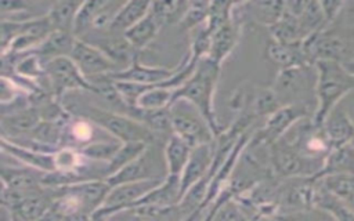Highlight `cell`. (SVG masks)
<instances>
[{
    "label": "cell",
    "mask_w": 354,
    "mask_h": 221,
    "mask_svg": "<svg viewBox=\"0 0 354 221\" xmlns=\"http://www.w3.org/2000/svg\"><path fill=\"white\" fill-rule=\"evenodd\" d=\"M214 159V142L202 144L192 148L191 156L180 175L181 199L183 196L196 185L210 171Z\"/></svg>",
    "instance_id": "cell-12"
},
{
    "label": "cell",
    "mask_w": 354,
    "mask_h": 221,
    "mask_svg": "<svg viewBox=\"0 0 354 221\" xmlns=\"http://www.w3.org/2000/svg\"><path fill=\"white\" fill-rule=\"evenodd\" d=\"M297 19L300 23L303 40L310 35L328 28L319 1H306V6Z\"/></svg>",
    "instance_id": "cell-31"
},
{
    "label": "cell",
    "mask_w": 354,
    "mask_h": 221,
    "mask_svg": "<svg viewBox=\"0 0 354 221\" xmlns=\"http://www.w3.org/2000/svg\"><path fill=\"white\" fill-rule=\"evenodd\" d=\"M220 72L221 65L216 64L209 57L203 58L196 65L191 77L183 86L174 90L173 99V104L177 99H187L188 102H191L203 115V117L212 127L214 138L223 131V127L220 126L214 110V94Z\"/></svg>",
    "instance_id": "cell-2"
},
{
    "label": "cell",
    "mask_w": 354,
    "mask_h": 221,
    "mask_svg": "<svg viewBox=\"0 0 354 221\" xmlns=\"http://www.w3.org/2000/svg\"><path fill=\"white\" fill-rule=\"evenodd\" d=\"M72 115L84 117L94 123L98 128L105 131L112 138L120 142H166L167 140L160 138L155 133H152L148 127L137 122L136 119L105 109L93 102H73L65 106Z\"/></svg>",
    "instance_id": "cell-1"
},
{
    "label": "cell",
    "mask_w": 354,
    "mask_h": 221,
    "mask_svg": "<svg viewBox=\"0 0 354 221\" xmlns=\"http://www.w3.org/2000/svg\"><path fill=\"white\" fill-rule=\"evenodd\" d=\"M346 203H347V206H348V207H350V209L354 211V196H353L351 199H348Z\"/></svg>",
    "instance_id": "cell-41"
},
{
    "label": "cell",
    "mask_w": 354,
    "mask_h": 221,
    "mask_svg": "<svg viewBox=\"0 0 354 221\" xmlns=\"http://www.w3.org/2000/svg\"><path fill=\"white\" fill-rule=\"evenodd\" d=\"M149 144L145 142H124L113 156V159L105 164V180L127 166L136 157H138Z\"/></svg>",
    "instance_id": "cell-33"
},
{
    "label": "cell",
    "mask_w": 354,
    "mask_h": 221,
    "mask_svg": "<svg viewBox=\"0 0 354 221\" xmlns=\"http://www.w3.org/2000/svg\"><path fill=\"white\" fill-rule=\"evenodd\" d=\"M44 75L48 93L58 99L69 91H94V86L82 75L71 57H59L46 62Z\"/></svg>",
    "instance_id": "cell-8"
},
{
    "label": "cell",
    "mask_w": 354,
    "mask_h": 221,
    "mask_svg": "<svg viewBox=\"0 0 354 221\" xmlns=\"http://www.w3.org/2000/svg\"><path fill=\"white\" fill-rule=\"evenodd\" d=\"M151 1H142V0H133L126 1L122 4L116 15L113 17L109 30L116 33H126L130 28H133L137 22H140L147 14L149 12Z\"/></svg>",
    "instance_id": "cell-23"
},
{
    "label": "cell",
    "mask_w": 354,
    "mask_h": 221,
    "mask_svg": "<svg viewBox=\"0 0 354 221\" xmlns=\"http://www.w3.org/2000/svg\"><path fill=\"white\" fill-rule=\"evenodd\" d=\"M266 57L279 69L295 66H313L304 52L301 41L279 43L271 40L266 47Z\"/></svg>",
    "instance_id": "cell-18"
},
{
    "label": "cell",
    "mask_w": 354,
    "mask_h": 221,
    "mask_svg": "<svg viewBox=\"0 0 354 221\" xmlns=\"http://www.w3.org/2000/svg\"><path fill=\"white\" fill-rule=\"evenodd\" d=\"M1 149L3 152H7L11 157L18 160L19 164L44 171V173H55L57 164H55V153L48 152H40L30 148H25L21 145H17L6 138H1Z\"/></svg>",
    "instance_id": "cell-17"
},
{
    "label": "cell",
    "mask_w": 354,
    "mask_h": 221,
    "mask_svg": "<svg viewBox=\"0 0 354 221\" xmlns=\"http://www.w3.org/2000/svg\"><path fill=\"white\" fill-rule=\"evenodd\" d=\"M160 25L158 21L148 12L140 22H137L133 28H130L124 36L138 51L145 50L158 36L160 30Z\"/></svg>",
    "instance_id": "cell-26"
},
{
    "label": "cell",
    "mask_w": 354,
    "mask_h": 221,
    "mask_svg": "<svg viewBox=\"0 0 354 221\" xmlns=\"http://www.w3.org/2000/svg\"><path fill=\"white\" fill-rule=\"evenodd\" d=\"M270 30L271 39L279 43H293V41H301L303 35L300 29V23L297 17L290 14L286 7L281 18L267 28Z\"/></svg>",
    "instance_id": "cell-27"
},
{
    "label": "cell",
    "mask_w": 354,
    "mask_h": 221,
    "mask_svg": "<svg viewBox=\"0 0 354 221\" xmlns=\"http://www.w3.org/2000/svg\"><path fill=\"white\" fill-rule=\"evenodd\" d=\"M322 185L335 196L347 202L354 196V175L351 174H333L319 178Z\"/></svg>",
    "instance_id": "cell-37"
},
{
    "label": "cell",
    "mask_w": 354,
    "mask_h": 221,
    "mask_svg": "<svg viewBox=\"0 0 354 221\" xmlns=\"http://www.w3.org/2000/svg\"><path fill=\"white\" fill-rule=\"evenodd\" d=\"M174 99V90L162 87V86H152L148 88L138 99L137 106L141 109H166L170 108Z\"/></svg>",
    "instance_id": "cell-34"
},
{
    "label": "cell",
    "mask_w": 354,
    "mask_h": 221,
    "mask_svg": "<svg viewBox=\"0 0 354 221\" xmlns=\"http://www.w3.org/2000/svg\"><path fill=\"white\" fill-rule=\"evenodd\" d=\"M241 36L239 23L236 22L235 17L213 30L210 33V51L209 58L214 61L218 65H223V62L231 55V52L235 50L238 40Z\"/></svg>",
    "instance_id": "cell-14"
},
{
    "label": "cell",
    "mask_w": 354,
    "mask_h": 221,
    "mask_svg": "<svg viewBox=\"0 0 354 221\" xmlns=\"http://www.w3.org/2000/svg\"><path fill=\"white\" fill-rule=\"evenodd\" d=\"M80 4H82L80 1H54V3H51L48 12H47V18L53 26V30L73 35L75 21H76V15H77Z\"/></svg>",
    "instance_id": "cell-25"
},
{
    "label": "cell",
    "mask_w": 354,
    "mask_h": 221,
    "mask_svg": "<svg viewBox=\"0 0 354 221\" xmlns=\"http://www.w3.org/2000/svg\"><path fill=\"white\" fill-rule=\"evenodd\" d=\"M123 142L115 138H105L93 141L82 148H79V153L88 162L93 163H109Z\"/></svg>",
    "instance_id": "cell-28"
},
{
    "label": "cell",
    "mask_w": 354,
    "mask_h": 221,
    "mask_svg": "<svg viewBox=\"0 0 354 221\" xmlns=\"http://www.w3.org/2000/svg\"><path fill=\"white\" fill-rule=\"evenodd\" d=\"M315 81L317 73L314 66H295L279 69L271 88L275 91L282 105L306 104L301 98L310 90L315 91Z\"/></svg>",
    "instance_id": "cell-9"
},
{
    "label": "cell",
    "mask_w": 354,
    "mask_h": 221,
    "mask_svg": "<svg viewBox=\"0 0 354 221\" xmlns=\"http://www.w3.org/2000/svg\"><path fill=\"white\" fill-rule=\"evenodd\" d=\"M202 221H252L242 206L235 200H227L217 207H212Z\"/></svg>",
    "instance_id": "cell-35"
},
{
    "label": "cell",
    "mask_w": 354,
    "mask_h": 221,
    "mask_svg": "<svg viewBox=\"0 0 354 221\" xmlns=\"http://www.w3.org/2000/svg\"><path fill=\"white\" fill-rule=\"evenodd\" d=\"M166 142H153L147 146V149L130 162L127 166L109 175L105 181L111 185H120L126 182L144 181V180H163L167 177V167L165 160Z\"/></svg>",
    "instance_id": "cell-5"
},
{
    "label": "cell",
    "mask_w": 354,
    "mask_h": 221,
    "mask_svg": "<svg viewBox=\"0 0 354 221\" xmlns=\"http://www.w3.org/2000/svg\"><path fill=\"white\" fill-rule=\"evenodd\" d=\"M314 209L325 211L335 221H354V211L347 206L346 202L330 193L319 180H317Z\"/></svg>",
    "instance_id": "cell-20"
},
{
    "label": "cell",
    "mask_w": 354,
    "mask_h": 221,
    "mask_svg": "<svg viewBox=\"0 0 354 221\" xmlns=\"http://www.w3.org/2000/svg\"><path fill=\"white\" fill-rule=\"evenodd\" d=\"M210 12V1H188L187 10L177 23L184 32H194L206 25Z\"/></svg>",
    "instance_id": "cell-32"
},
{
    "label": "cell",
    "mask_w": 354,
    "mask_h": 221,
    "mask_svg": "<svg viewBox=\"0 0 354 221\" xmlns=\"http://www.w3.org/2000/svg\"><path fill=\"white\" fill-rule=\"evenodd\" d=\"M333 174L354 175V149L350 144L333 148L328 153L321 171L314 178L319 180L322 177Z\"/></svg>",
    "instance_id": "cell-22"
},
{
    "label": "cell",
    "mask_w": 354,
    "mask_h": 221,
    "mask_svg": "<svg viewBox=\"0 0 354 221\" xmlns=\"http://www.w3.org/2000/svg\"><path fill=\"white\" fill-rule=\"evenodd\" d=\"M324 15H325V21L326 25L330 26L332 23L336 22L337 15L340 14V11L343 10V7L346 6L344 1H319Z\"/></svg>",
    "instance_id": "cell-39"
},
{
    "label": "cell",
    "mask_w": 354,
    "mask_h": 221,
    "mask_svg": "<svg viewBox=\"0 0 354 221\" xmlns=\"http://www.w3.org/2000/svg\"><path fill=\"white\" fill-rule=\"evenodd\" d=\"M253 17L267 28L275 23L285 11V1H254L248 3Z\"/></svg>",
    "instance_id": "cell-36"
},
{
    "label": "cell",
    "mask_w": 354,
    "mask_h": 221,
    "mask_svg": "<svg viewBox=\"0 0 354 221\" xmlns=\"http://www.w3.org/2000/svg\"><path fill=\"white\" fill-rule=\"evenodd\" d=\"M71 58L88 81L120 70L100 48L80 39H76Z\"/></svg>",
    "instance_id": "cell-11"
},
{
    "label": "cell",
    "mask_w": 354,
    "mask_h": 221,
    "mask_svg": "<svg viewBox=\"0 0 354 221\" xmlns=\"http://www.w3.org/2000/svg\"><path fill=\"white\" fill-rule=\"evenodd\" d=\"M314 109L307 104H286L264 119L260 128L254 131L250 145L270 146L281 140L297 122L313 117Z\"/></svg>",
    "instance_id": "cell-7"
},
{
    "label": "cell",
    "mask_w": 354,
    "mask_h": 221,
    "mask_svg": "<svg viewBox=\"0 0 354 221\" xmlns=\"http://www.w3.org/2000/svg\"><path fill=\"white\" fill-rule=\"evenodd\" d=\"M47 173L19 164V166H1V182L3 186L12 191H32L39 186H44L43 181Z\"/></svg>",
    "instance_id": "cell-16"
},
{
    "label": "cell",
    "mask_w": 354,
    "mask_h": 221,
    "mask_svg": "<svg viewBox=\"0 0 354 221\" xmlns=\"http://www.w3.org/2000/svg\"><path fill=\"white\" fill-rule=\"evenodd\" d=\"M80 40H84L100 48L120 70L140 61L141 51L131 46L124 33H116L109 29L93 30Z\"/></svg>",
    "instance_id": "cell-10"
},
{
    "label": "cell",
    "mask_w": 354,
    "mask_h": 221,
    "mask_svg": "<svg viewBox=\"0 0 354 221\" xmlns=\"http://www.w3.org/2000/svg\"><path fill=\"white\" fill-rule=\"evenodd\" d=\"M315 110L313 122L322 127L328 115L339 105L340 99L354 90V76L342 62L317 61L315 65Z\"/></svg>",
    "instance_id": "cell-3"
},
{
    "label": "cell",
    "mask_w": 354,
    "mask_h": 221,
    "mask_svg": "<svg viewBox=\"0 0 354 221\" xmlns=\"http://www.w3.org/2000/svg\"><path fill=\"white\" fill-rule=\"evenodd\" d=\"M180 202H181L180 177L167 175L156 188H153L144 198H141L134 207L145 206V207H153L158 210H166L177 206Z\"/></svg>",
    "instance_id": "cell-15"
},
{
    "label": "cell",
    "mask_w": 354,
    "mask_h": 221,
    "mask_svg": "<svg viewBox=\"0 0 354 221\" xmlns=\"http://www.w3.org/2000/svg\"><path fill=\"white\" fill-rule=\"evenodd\" d=\"M178 65L174 68L169 66H151L144 65L140 61L134 62L126 69L118 70L115 73L106 75L111 80L116 81H131L145 86H159L167 80H170L177 73Z\"/></svg>",
    "instance_id": "cell-13"
},
{
    "label": "cell",
    "mask_w": 354,
    "mask_h": 221,
    "mask_svg": "<svg viewBox=\"0 0 354 221\" xmlns=\"http://www.w3.org/2000/svg\"><path fill=\"white\" fill-rule=\"evenodd\" d=\"M344 66H346V69L354 76V59H351V61H347L346 64H343Z\"/></svg>",
    "instance_id": "cell-40"
},
{
    "label": "cell",
    "mask_w": 354,
    "mask_h": 221,
    "mask_svg": "<svg viewBox=\"0 0 354 221\" xmlns=\"http://www.w3.org/2000/svg\"><path fill=\"white\" fill-rule=\"evenodd\" d=\"M350 145H351V146H353V149H354V137L351 138V141H350Z\"/></svg>",
    "instance_id": "cell-42"
},
{
    "label": "cell",
    "mask_w": 354,
    "mask_h": 221,
    "mask_svg": "<svg viewBox=\"0 0 354 221\" xmlns=\"http://www.w3.org/2000/svg\"><path fill=\"white\" fill-rule=\"evenodd\" d=\"M353 14H354V8H353Z\"/></svg>",
    "instance_id": "cell-43"
},
{
    "label": "cell",
    "mask_w": 354,
    "mask_h": 221,
    "mask_svg": "<svg viewBox=\"0 0 354 221\" xmlns=\"http://www.w3.org/2000/svg\"><path fill=\"white\" fill-rule=\"evenodd\" d=\"M163 152L167 167V175L180 177L191 156L192 146L176 134H171L165 144Z\"/></svg>",
    "instance_id": "cell-24"
},
{
    "label": "cell",
    "mask_w": 354,
    "mask_h": 221,
    "mask_svg": "<svg viewBox=\"0 0 354 221\" xmlns=\"http://www.w3.org/2000/svg\"><path fill=\"white\" fill-rule=\"evenodd\" d=\"M322 128L332 149L350 144L351 138L354 137V122L344 109L337 106L328 115Z\"/></svg>",
    "instance_id": "cell-19"
},
{
    "label": "cell",
    "mask_w": 354,
    "mask_h": 221,
    "mask_svg": "<svg viewBox=\"0 0 354 221\" xmlns=\"http://www.w3.org/2000/svg\"><path fill=\"white\" fill-rule=\"evenodd\" d=\"M76 37L72 33L54 30L36 50H33V52L39 55L43 64H46L59 57H71Z\"/></svg>",
    "instance_id": "cell-21"
},
{
    "label": "cell",
    "mask_w": 354,
    "mask_h": 221,
    "mask_svg": "<svg viewBox=\"0 0 354 221\" xmlns=\"http://www.w3.org/2000/svg\"><path fill=\"white\" fill-rule=\"evenodd\" d=\"M268 160L274 175L279 180L315 177L324 166V162L306 157L285 138L268 146Z\"/></svg>",
    "instance_id": "cell-4"
},
{
    "label": "cell",
    "mask_w": 354,
    "mask_h": 221,
    "mask_svg": "<svg viewBox=\"0 0 354 221\" xmlns=\"http://www.w3.org/2000/svg\"><path fill=\"white\" fill-rule=\"evenodd\" d=\"M106 0H93V1H83L79 7L73 35L76 39H83L94 26L104 4Z\"/></svg>",
    "instance_id": "cell-30"
},
{
    "label": "cell",
    "mask_w": 354,
    "mask_h": 221,
    "mask_svg": "<svg viewBox=\"0 0 354 221\" xmlns=\"http://www.w3.org/2000/svg\"><path fill=\"white\" fill-rule=\"evenodd\" d=\"M275 221H335L329 214L318 209L308 210H295L278 213L274 217Z\"/></svg>",
    "instance_id": "cell-38"
},
{
    "label": "cell",
    "mask_w": 354,
    "mask_h": 221,
    "mask_svg": "<svg viewBox=\"0 0 354 221\" xmlns=\"http://www.w3.org/2000/svg\"><path fill=\"white\" fill-rule=\"evenodd\" d=\"M188 1H151L149 14L158 21L160 28L178 23L187 10Z\"/></svg>",
    "instance_id": "cell-29"
},
{
    "label": "cell",
    "mask_w": 354,
    "mask_h": 221,
    "mask_svg": "<svg viewBox=\"0 0 354 221\" xmlns=\"http://www.w3.org/2000/svg\"><path fill=\"white\" fill-rule=\"evenodd\" d=\"M173 134L188 142L192 148L214 142V133L203 115L187 99H177L170 108Z\"/></svg>",
    "instance_id": "cell-6"
}]
</instances>
